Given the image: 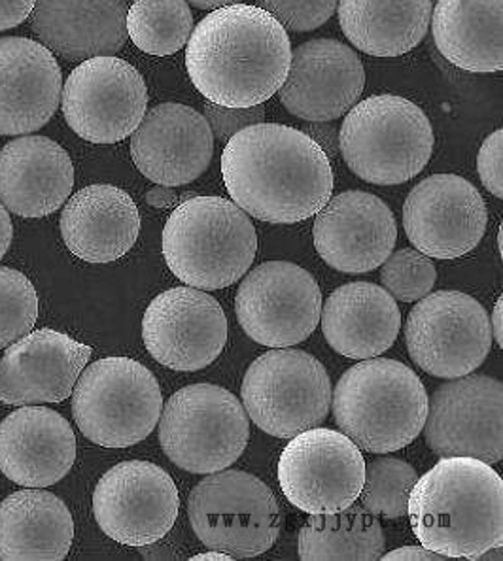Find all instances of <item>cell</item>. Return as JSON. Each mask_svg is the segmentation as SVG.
<instances>
[{
    "label": "cell",
    "mask_w": 503,
    "mask_h": 561,
    "mask_svg": "<svg viewBox=\"0 0 503 561\" xmlns=\"http://www.w3.org/2000/svg\"><path fill=\"white\" fill-rule=\"evenodd\" d=\"M407 514L422 547L479 560L503 545V482L481 459L443 458L414 482Z\"/></svg>",
    "instance_id": "obj_3"
},
{
    "label": "cell",
    "mask_w": 503,
    "mask_h": 561,
    "mask_svg": "<svg viewBox=\"0 0 503 561\" xmlns=\"http://www.w3.org/2000/svg\"><path fill=\"white\" fill-rule=\"evenodd\" d=\"M366 459L345 433L312 427L291 437L278 459L284 497L305 514L341 513L359 497Z\"/></svg>",
    "instance_id": "obj_13"
},
{
    "label": "cell",
    "mask_w": 503,
    "mask_h": 561,
    "mask_svg": "<svg viewBox=\"0 0 503 561\" xmlns=\"http://www.w3.org/2000/svg\"><path fill=\"white\" fill-rule=\"evenodd\" d=\"M307 137L312 138L322 150L325 151L328 158L338 156L339 151V129L330 122H317V124H307L304 127Z\"/></svg>",
    "instance_id": "obj_41"
},
{
    "label": "cell",
    "mask_w": 503,
    "mask_h": 561,
    "mask_svg": "<svg viewBox=\"0 0 503 561\" xmlns=\"http://www.w3.org/2000/svg\"><path fill=\"white\" fill-rule=\"evenodd\" d=\"M244 333L267 348L307 341L320 323L322 291L315 276L290 261H267L244 274L235 297Z\"/></svg>",
    "instance_id": "obj_12"
},
{
    "label": "cell",
    "mask_w": 503,
    "mask_h": 561,
    "mask_svg": "<svg viewBox=\"0 0 503 561\" xmlns=\"http://www.w3.org/2000/svg\"><path fill=\"white\" fill-rule=\"evenodd\" d=\"M250 420L235 393L216 383H192L167 401L159 445L174 466L210 474L233 466L247 450Z\"/></svg>",
    "instance_id": "obj_8"
},
{
    "label": "cell",
    "mask_w": 503,
    "mask_h": 561,
    "mask_svg": "<svg viewBox=\"0 0 503 561\" xmlns=\"http://www.w3.org/2000/svg\"><path fill=\"white\" fill-rule=\"evenodd\" d=\"M221 176L242 213L267 224H297L317 216L333 193L325 151L304 130L255 124L229 138Z\"/></svg>",
    "instance_id": "obj_1"
},
{
    "label": "cell",
    "mask_w": 503,
    "mask_h": 561,
    "mask_svg": "<svg viewBox=\"0 0 503 561\" xmlns=\"http://www.w3.org/2000/svg\"><path fill=\"white\" fill-rule=\"evenodd\" d=\"M385 561H393V560H447L445 556L437 554L434 550H427L424 547H403L398 548V550H392V552H388V554L380 556Z\"/></svg>",
    "instance_id": "obj_42"
},
{
    "label": "cell",
    "mask_w": 503,
    "mask_h": 561,
    "mask_svg": "<svg viewBox=\"0 0 503 561\" xmlns=\"http://www.w3.org/2000/svg\"><path fill=\"white\" fill-rule=\"evenodd\" d=\"M62 116L78 137L114 145L132 137L148 106L145 78L114 55L85 59L62 88Z\"/></svg>",
    "instance_id": "obj_14"
},
{
    "label": "cell",
    "mask_w": 503,
    "mask_h": 561,
    "mask_svg": "<svg viewBox=\"0 0 503 561\" xmlns=\"http://www.w3.org/2000/svg\"><path fill=\"white\" fill-rule=\"evenodd\" d=\"M38 295L33 282L14 268L0 267V350L35 328Z\"/></svg>",
    "instance_id": "obj_35"
},
{
    "label": "cell",
    "mask_w": 503,
    "mask_h": 561,
    "mask_svg": "<svg viewBox=\"0 0 503 561\" xmlns=\"http://www.w3.org/2000/svg\"><path fill=\"white\" fill-rule=\"evenodd\" d=\"M258 234L249 214L224 197H190L174 206L163 229V257L190 288L214 291L249 273Z\"/></svg>",
    "instance_id": "obj_5"
},
{
    "label": "cell",
    "mask_w": 503,
    "mask_h": 561,
    "mask_svg": "<svg viewBox=\"0 0 503 561\" xmlns=\"http://www.w3.org/2000/svg\"><path fill=\"white\" fill-rule=\"evenodd\" d=\"M405 343L411 359L427 375L466 377L492 348L489 312L462 291H430L407 316Z\"/></svg>",
    "instance_id": "obj_11"
},
{
    "label": "cell",
    "mask_w": 503,
    "mask_h": 561,
    "mask_svg": "<svg viewBox=\"0 0 503 561\" xmlns=\"http://www.w3.org/2000/svg\"><path fill=\"white\" fill-rule=\"evenodd\" d=\"M186 2L194 4V7L199 8V10H218V8L235 4L237 0H186Z\"/></svg>",
    "instance_id": "obj_46"
},
{
    "label": "cell",
    "mask_w": 503,
    "mask_h": 561,
    "mask_svg": "<svg viewBox=\"0 0 503 561\" xmlns=\"http://www.w3.org/2000/svg\"><path fill=\"white\" fill-rule=\"evenodd\" d=\"M320 322L338 354L371 359L392 348L401 331V312L387 289L371 282H351L328 297Z\"/></svg>",
    "instance_id": "obj_28"
},
{
    "label": "cell",
    "mask_w": 503,
    "mask_h": 561,
    "mask_svg": "<svg viewBox=\"0 0 503 561\" xmlns=\"http://www.w3.org/2000/svg\"><path fill=\"white\" fill-rule=\"evenodd\" d=\"M434 127L424 110L398 95L369 96L346 112L339 151L367 184H405L434 153Z\"/></svg>",
    "instance_id": "obj_6"
},
{
    "label": "cell",
    "mask_w": 503,
    "mask_h": 561,
    "mask_svg": "<svg viewBox=\"0 0 503 561\" xmlns=\"http://www.w3.org/2000/svg\"><path fill=\"white\" fill-rule=\"evenodd\" d=\"M213 156L207 117L186 104H159L145 114L132 135L133 163L158 185L179 187L194 182L207 171Z\"/></svg>",
    "instance_id": "obj_21"
},
{
    "label": "cell",
    "mask_w": 503,
    "mask_h": 561,
    "mask_svg": "<svg viewBox=\"0 0 503 561\" xmlns=\"http://www.w3.org/2000/svg\"><path fill=\"white\" fill-rule=\"evenodd\" d=\"M477 172L484 187L494 197H503V130L498 129L484 138L477 156Z\"/></svg>",
    "instance_id": "obj_39"
},
{
    "label": "cell",
    "mask_w": 503,
    "mask_h": 561,
    "mask_svg": "<svg viewBox=\"0 0 503 561\" xmlns=\"http://www.w3.org/2000/svg\"><path fill=\"white\" fill-rule=\"evenodd\" d=\"M416 482L413 466L398 458H377L366 466V480L359 492L362 507L377 518L396 520L405 516L409 495Z\"/></svg>",
    "instance_id": "obj_34"
},
{
    "label": "cell",
    "mask_w": 503,
    "mask_h": 561,
    "mask_svg": "<svg viewBox=\"0 0 503 561\" xmlns=\"http://www.w3.org/2000/svg\"><path fill=\"white\" fill-rule=\"evenodd\" d=\"M427 391L405 363L362 359L339 378L331 391V411L359 450L398 453L419 437L427 416Z\"/></svg>",
    "instance_id": "obj_4"
},
{
    "label": "cell",
    "mask_w": 503,
    "mask_h": 561,
    "mask_svg": "<svg viewBox=\"0 0 503 561\" xmlns=\"http://www.w3.org/2000/svg\"><path fill=\"white\" fill-rule=\"evenodd\" d=\"M91 348L54 329H38L7 346L0 359V403H61L72 396Z\"/></svg>",
    "instance_id": "obj_22"
},
{
    "label": "cell",
    "mask_w": 503,
    "mask_h": 561,
    "mask_svg": "<svg viewBox=\"0 0 503 561\" xmlns=\"http://www.w3.org/2000/svg\"><path fill=\"white\" fill-rule=\"evenodd\" d=\"M36 0H0V31L18 27L35 10Z\"/></svg>",
    "instance_id": "obj_40"
},
{
    "label": "cell",
    "mask_w": 503,
    "mask_h": 561,
    "mask_svg": "<svg viewBox=\"0 0 503 561\" xmlns=\"http://www.w3.org/2000/svg\"><path fill=\"white\" fill-rule=\"evenodd\" d=\"M339 0H258L286 31L309 33L322 27L338 10Z\"/></svg>",
    "instance_id": "obj_37"
},
{
    "label": "cell",
    "mask_w": 503,
    "mask_h": 561,
    "mask_svg": "<svg viewBox=\"0 0 503 561\" xmlns=\"http://www.w3.org/2000/svg\"><path fill=\"white\" fill-rule=\"evenodd\" d=\"M182 195H176L174 187H167V185H156L150 192L146 193V201L148 205L156 206V208H173L182 203L180 199Z\"/></svg>",
    "instance_id": "obj_43"
},
{
    "label": "cell",
    "mask_w": 503,
    "mask_h": 561,
    "mask_svg": "<svg viewBox=\"0 0 503 561\" xmlns=\"http://www.w3.org/2000/svg\"><path fill=\"white\" fill-rule=\"evenodd\" d=\"M241 398L262 432L276 438L296 437L318 427L330 414V375L304 350H271L250 365Z\"/></svg>",
    "instance_id": "obj_10"
},
{
    "label": "cell",
    "mask_w": 503,
    "mask_h": 561,
    "mask_svg": "<svg viewBox=\"0 0 503 561\" xmlns=\"http://www.w3.org/2000/svg\"><path fill=\"white\" fill-rule=\"evenodd\" d=\"M161 411L158 378L129 357L91 363L72 390V416L80 432L104 448L138 445L156 430Z\"/></svg>",
    "instance_id": "obj_7"
},
{
    "label": "cell",
    "mask_w": 503,
    "mask_h": 561,
    "mask_svg": "<svg viewBox=\"0 0 503 561\" xmlns=\"http://www.w3.org/2000/svg\"><path fill=\"white\" fill-rule=\"evenodd\" d=\"M503 0H437L432 35L458 69L490 75L503 69Z\"/></svg>",
    "instance_id": "obj_30"
},
{
    "label": "cell",
    "mask_w": 503,
    "mask_h": 561,
    "mask_svg": "<svg viewBox=\"0 0 503 561\" xmlns=\"http://www.w3.org/2000/svg\"><path fill=\"white\" fill-rule=\"evenodd\" d=\"M12 237H14L12 219H10V214H8L7 208L0 203V260L7 254L10 242H12Z\"/></svg>",
    "instance_id": "obj_44"
},
{
    "label": "cell",
    "mask_w": 503,
    "mask_h": 561,
    "mask_svg": "<svg viewBox=\"0 0 503 561\" xmlns=\"http://www.w3.org/2000/svg\"><path fill=\"white\" fill-rule=\"evenodd\" d=\"M127 36L148 55H173L186 48L194 14L186 0H135L127 10Z\"/></svg>",
    "instance_id": "obj_33"
},
{
    "label": "cell",
    "mask_w": 503,
    "mask_h": 561,
    "mask_svg": "<svg viewBox=\"0 0 503 561\" xmlns=\"http://www.w3.org/2000/svg\"><path fill=\"white\" fill-rule=\"evenodd\" d=\"M75 185L69 153L48 137H21L0 151V203L21 218L57 213Z\"/></svg>",
    "instance_id": "obj_25"
},
{
    "label": "cell",
    "mask_w": 503,
    "mask_h": 561,
    "mask_svg": "<svg viewBox=\"0 0 503 561\" xmlns=\"http://www.w3.org/2000/svg\"><path fill=\"white\" fill-rule=\"evenodd\" d=\"M387 548V535L379 518L362 505L333 514H310L305 522L297 554L305 561L380 560Z\"/></svg>",
    "instance_id": "obj_32"
},
{
    "label": "cell",
    "mask_w": 503,
    "mask_h": 561,
    "mask_svg": "<svg viewBox=\"0 0 503 561\" xmlns=\"http://www.w3.org/2000/svg\"><path fill=\"white\" fill-rule=\"evenodd\" d=\"M286 28L260 7L235 2L213 10L186 44L190 80L208 103L250 108L270 101L290 72Z\"/></svg>",
    "instance_id": "obj_2"
},
{
    "label": "cell",
    "mask_w": 503,
    "mask_h": 561,
    "mask_svg": "<svg viewBox=\"0 0 503 561\" xmlns=\"http://www.w3.org/2000/svg\"><path fill=\"white\" fill-rule=\"evenodd\" d=\"M489 224L476 185L456 174H432L414 185L403 205L413 247L435 260H458L476 250Z\"/></svg>",
    "instance_id": "obj_18"
},
{
    "label": "cell",
    "mask_w": 503,
    "mask_h": 561,
    "mask_svg": "<svg viewBox=\"0 0 503 561\" xmlns=\"http://www.w3.org/2000/svg\"><path fill=\"white\" fill-rule=\"evenodd\" d=\"M315 247L339 273L364 274L380 267L398 239L393 213L385 201L367 192L331 197L315 219Z\"/></svg>",
    "instance_id": "obj_20"
},
{
    "label": "cell",
    "mask_w": 503,
    "mask_h": 561,
    "mask_svg": "<svg viewBox=\"0 0 503 561\" xmlns=\"http://www.w3.org/2000/svg\"><path fill=\"white\" fill-rule=\"evenodd\" d=\"M180 497L173 477L150 461L132 459L104 472L93 492V514L112 541L150 547L179 518Z\"/></svg>",
    "instance_id": "obj_15"
},
{
    "label": "cell",
    "mask_w": 503,
    "mask_h": 561,
    "mask_svg": "<svg viewBox=\"0 0 503 561\" xmlns=\"http://www.w3.org/2000/svg\"><path fill=\"white\" fill-rule=\"evenodd\" d=\"M366 88L358 54L333 38L304 42L291 51L290 72L278 90L291 116L317 124L345 116Z\"/></svg>",
    "instance_id": "obj_19"
},
{
    "label": "cell",
    "mask_w": 503,
    "mask_h": 561,
    "mask_svg": "<svg viewBox=\"0 0 503 561\" xmlns=\"http://www.w3.org/2000/svg\"><path fill=\"white\" fill-rule=\"evenodd\" d=\"M187 518L208 550L231 558H255L273 548L283 513L263 480L244 471H216L190 493Z\"/></svg>",
    "instance_id": "obj_9"
},
{
    "label": "cell",
    "mask_w": 503,
    "mask_h": 561,
    "mask_svg": "<svg viewBox=\"0 0 503 561\" xmlns=\"http://www.w3.org/2000/svg\"><path fill=\"white\" fill-rule=\"evenodd\" d=\"M498 248H500V254H502V229H500V234H498Z\"/></svg>",
    "instance_id": "obj_48"
},
{
    "label": "cell",
    "mask_w": 503,
    "mask_h": 561,
    "mask_svg": "<svg viewBox=\"0 0 503 561\" xmlns=\"http://www.w3.org/2000/svg\"><path fill=\"white\" fill-rule=\"evenodd\" d=\"M72 539V514L56 493L28 488L0 503V560H65Z\"/></svg>",
    "instance_id": "obj_29"
},
{
    "label": "cell",
    "mask_w": 503,
    "mask_h": 561,
    "mask_svg": "<svg viewBox=\"0 0 503 561\" xmlns=\"http://www.w3.org/2000/svg\"><path fill=\"white\" fill-rule=\"evenodd\" d=\"M205 117L213 130V137L218 138L220 142H228L229 138L244 127L262 124L265 119V108L262 104L250 106V108H226V106L208 103L205 106Z\"/></svg>",
    "instance_id": "obj_38"
},
{
    "label": "cell",
    "mask_w": 503,
    "mask_h": 561,
    "mask_svg": "<svg viewBox=\"0 0 503 561\" xmlns=\"http://www.w3.org/2000/svg\"><path fill=\"white\" fill-rule=\"evenodd\" d=\"M77 435L52 409L27 404L0 424V471L23 488H48L69 474Z\"/></svg>",
    "instance_id": "obj_23"
},
{
    "label": "cell",
    "mask_w": 503,
    "mask_h": 561,
    "mask_svg": "<svg viewBox=\"0 0 503 561\" xmlns=\"http://www.w3.org/2000/svg\"><path fill=\"white\" fill-rule=\"evenodd\" d=\"M426 445L442 458L466 456L498 463L503 456V383L466 375L442 383L427 401Z\"/></svg>",
    "instance_id": "obj_16"
},
{
    "label": "cell",
    "mask_w": 503,
    "mask_h": 561,
    "mask_svg": "<svg viewBox=\"0 0 503 561\" xmlns=\"http://www.w3.org/2000/svg\"><path fill=\"white\" fill-rule=\"evenodd\" d=\"M125 0H36L31 27L70 61L116 55L127 42Z\"/></svg>",
    "instance_id": "obj_27"
},
{
    "label": "cell",
    "mask_w": 503,
    "mask_h": 561,
    "mask_svg": "<svg viewBox=\"0 0 503 561\" xmlns=\"http://www.w3.org/2000/svg\"><path fill=\"white\" fill-rule=\"evenodd\" d=\"M338 8L346 38L373 57L409 54L432 20V0H339Z\"/></svg>",
    "instance_id": "obj_31"
},
{
    "label": "cell",
    "mask_w": 503,
    "mask_h": 561,
    "mask_svg": "<svg viewBox=\"0 0 503 561\" xmlns=\"http://www.w3.org/2000/svg\"><path fill=\"white\" fill-rule=\"evenodd\" d=\"M59 226L65 244L77 257L112 263L135 247L140 213L129 193L116 185H88L70 197Z\"/></svg>",
    "instance_id": "obj_26"
},
{
    "label": "cell",
    "mask_w": 503,
    "mask_h": 561,
    "mask_svg": "<svg viewBox=\"0 0 503 561\" xmlns=\"http://www.w3.org/2000/svg\"><path fill=\"white\" fill-rule=\"evenodd\" d=\"M503 297L496 301V307L492 310V318H490V329H492V336L496 339L498 346L503 348Z\"/></svg>",
    "instance_id": "obj_45"
},
{
    "label": "cell",
    "mask_w": 503,
    "mask_h": 561,
    "mask_svg": "<svg viewBox=\"0 0 503 561\" xmlns=\"http://www.w3.org/2000/svg\"><path fill=\"white\" fill-rule=\"evenodd\" d=\"M205 560H220V561H229L235 560L231 556L226 554V552H220V550H210V552H203V554H197L192 558V561H205Z\"/></svg>",
    "instance_id": "obj_47"
},
{
    "label": "cell",
    "mask_w": 503,
    "mask_h": 561,
    "mask_svg": "<svg viewBox=\"0 0 503 561\" xmlns=\"http://www.w3.org/2000/svg\"><path fill=\"white\" fill-rule=\"evenodd\" d=\"M150 356L167 369L194 373L213 365L228 343V318L213 295L197 288L159 294L142 318Z\"/></svg>",
    "instance_id": "obj_17"
},
{
    "label": "cell",
    "mask_w": 503,
    "mask_h": 561,
    "mask_svg": "<svg viewBox=\"0 0 503 561\" xmlns=\"http://www.w3.org/2000/svg\"><path fill=\"white\" fill-rule=\"evenodd\" d=\"M62 76L56 57L38 42L0 38V135L42 129L61 103Z\"/></svg>",
    "instance_id": "obj_24"
},
{
    "label": "cell",
    "mask_w": 503,
    "mask_h": 561,
    "mask_svg": "<svg viewBox=\"0 0 503 561\" xmlns=\"http://www.w3.org/2000/svg\"><path fill=\"white\" fill-rule=\"evenodd\" d=\"M437 280L435 265L427 255L413 248H403L390 254L380 268V282L401 302L421 301L426 297Z\"/></svg>",
    "instance_id": "obj_36"
}]
</instances>
